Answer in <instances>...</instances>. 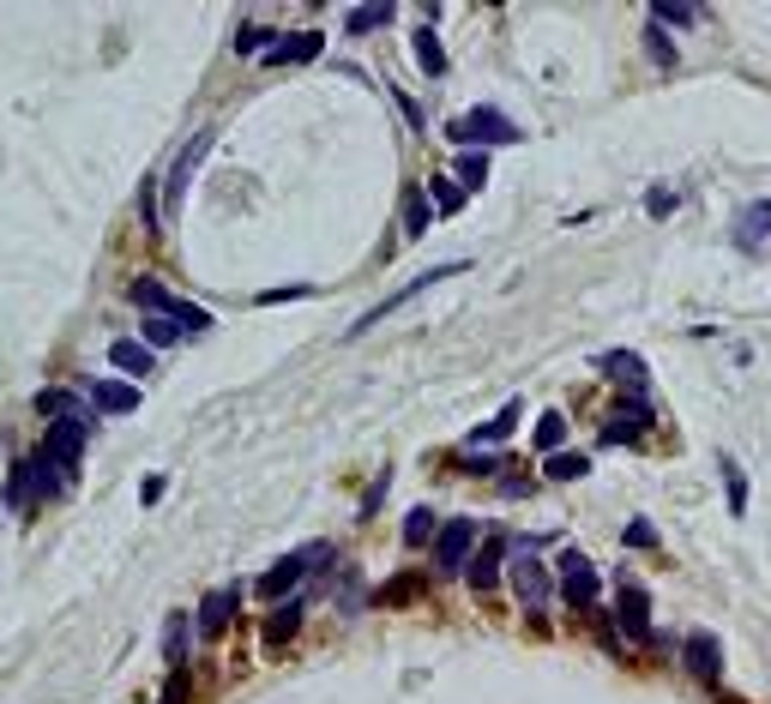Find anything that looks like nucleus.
Here are the masks:
<instances>
[{"label":"nucleus","mask_w":771,"mask_h":704,"mask_svg":"<svg viewBox=\"0 0 771 704\" xmlns=\"http://www.w3.org/2000/svg\"><path fill=\"white\" fill-rule=\"evenodd\" d=\"M519 416H524V398H507V404H500L483 428H471V445H500L512 428H519Z\"/></svg>","instance_id":"nucleus-19"},{"label":"nucleus","mask_w":771,"mask_h":704,"mask_svg":"<svg viewBox=\"0 0 771 704\" xmlns=\"http://www.w3.org/2000/svg\"><path fill=\"white\" fill-rule=\"evenodd\" d=\"M428 223H434L428 193H422V187H405V235L416 241V235H428Z\"/></svg>","instance_id":"nucleus-23"},{"label":"nucleus","mask_w":771,"mask_h":704,"mask_svg":"<svg viewBox=\"0 0 771 704\" xmlns=\"http://www.w3.org/2000/svg\"><path fill=\"white\" fill-rule=\"evenodd\" d=\"M766 235H771V199H754V205L735 217V241H742L747 253H759L766 248Z\"/></svg>","instance_id":"nucleus-17"},{"label":"nucleus","mask_w":771,"mask_h":704,"mask_svg":"<svg viewBox=\"0 0 771 704\" xmlns=\"http://www.w3.org/2000/svg\"><path fill=\"white\" fill-rule=\"evenodd\" d=\"M127 296H133V307H145V313H170V319H182L187 331H211V313L194 307V301H175L170 289L158 284V277H139Z\"/></svg>","instance_id":"nucleus-2"},{"label":"nucleus","mask_w":771,"mask_h":704,"mask_svg":"<svg viewBox=\"0 0 771 704\" xmlns=\"http://www.w3.org/2000/svg\"><path fill=\"white\" fill-rule=\"evenodd\" d=\"M85 398H91L97 416H133L139 410V386H127V379H85Z\"/></svg>","instance_id":"nucleus-10"},{"label":"nucleus","mask_w":771,"mask_h":704,"mask_svg":"<svg viewBox=\"0 0 771 704\" xmlns=\"http://www.w3.org/2000/svg\"><path fill=\"white\" fill-rule=\"evenodd\" d=\"M416 590H422V578H398V584L386 590V602H410V596H416Z\"/></svg>","instance_id":"nucleus-40"},{"label":"nucleus","mask_w":771,"mask_h":704,"mask_svg":"<svg viewBox=\"0 0 771 704\" xmlns=\"http://www.w3.org/2000/svg\"><path fill=\"white\" fill-rule=\"evenodd\" d=\"M458 272H464V260H452V265H434V272H422V277H410V284H405V289H393V296H386V301H374V307H368V313H362V319H356V326H350V338H362V331H374V326H380V319H386V313H398V307H405V301H416V296H422V289H434V284H446V277H458Z\"/></svg>","instance_id":"nucleus-3"},{"label":"nucleus","mask_w":771,"mask_h":704,"mask_svg":"<svg viewBox=\"0 0 771 704\" xmlns=\"http://www.w3.org/2000/svg\"><path fill=\"white\" fill-rule=\"evenodd\" d=\"M428 530H434V518H428V512H410V518H405V542H428Z\"/></svg>","instance_id":"nucleus-37"},{"label":"nucleus","mask_w":771,"mask_h":704,"mask_svg":"<svg viewBox=\"0 0 771 704\" xmlns=\"http://www.w3.org/2000/svg\"><path fill=\"white\" fill-rule=\"evenodd\" d=\"M301 296H314V284H289V289H265L260 307H277V301H301Z\"/></svg>","instance_id":"nucleus-36"},{"label":"nucleus","mask_w":771,"mask_h":704,"mask_svg":"<svg viewBox=\"0 0 771 704\" xmlns=\"http://www.w3.org/2000/svg\"><path fill=\"white\" fill-rule=\"evenodd\" d=\"M458 187H464V193L488 187V151H464V156H458Z\"/></svg>","instance_id":"nucleus-29"},{"label":"nucleus","mask_w":771,"mask_h":704,"mask_svg":"<svg viewBox=\"0 0 771 704\" xmlns=\"http://www.w3.org/2000/svg\"><path fill=\"white\" fill-rule=\"evenodd\" d=\"M555 578H561V596L573 602V608H590L597 602V590H602V578H597V566L579 554V548H567L561 554V566H555Z\"/></svg>","instance_id":"nucleus-6"},{"label":"nucleus","mask_w":771,"mask_h":704,"mask_svg":"<svg viewBox=\"0 0 771 704\" xmlns=\"http://www.w3.org/2000/svg\"><path fill=\"white\" fill-rule=\"evenodd\" d=\"M422 193H428V205H440L446 217H458V211H464V187H458L452 175H434V181H422Z\"/></svg>","instance_id":"nucleus-24"},{"label":"nucleus","mask_w":771,"mask_h":704,"mask_svg":"<svg viewBox=\"0 0 771 704\" xmlns=\"http://www.w3.org/2000/svg\"><path fill=\"white\" fill-rule=\"evenodd\" d=\"M37 410L49 422H91L97 410H91V398H79V391H37ZM97 428V422H91Z\"/></svg>","instance_id":"nucleus-15"},{"label":"nucleus","mask_w":771,"mask_h":704,"mask_svg":"<svg viewBox=\"0 0 771 704\" xmlns=\"http://www.w3.org/2000/svg\"><path fill=\"white\" fill-rule=\"evenodd\" d=\"M320 49H326L320 30H296V37H272V49H260V61L265 66H289V61H314Z\"/></svg>","instance_id":"nucleus-13"},{"label":"nucleus","mask_w":771,"mask_h":704,"mask_svg":"<svg viewBox=\"0 0 771 704\" xmlns=\"http://www.w3.org/2000/svg\"><path fill=\"white\" fill-rule=\"evenodd\" d=\"M627 542H633V548H657V530H651L645 518H633V524H627Z\"/></svg>","instance_id":"nucleus-39"},{"label":"nucleus","mask_w":771,"mask_h":704,"mask_svg":"<svg viewBox=\"0 0 771 704\" xmlns=\"http://www.w3.org/2000/svg\"><path fill=\"white\" fill-rule=\"evenodd\" d=\"M645 211H651V217H669V211H675V187H651V193H645Z\"/></svg>","instance_id":"nucleus-35"},{"label":"nucleus","mask_w":771,"mask_h":704,"mask_svg":"<svg viewBox=\"0 0 771 704\" xmlns=\"http://www.w3.org/2000/svg\"><path fill=\"white\" fill-rule=\"evenodd\" d=\"M543 476H555V482H579V476H590V457L585 452H555V457H543Z\"/></svg>","instance_id":"nucleus-25"},{"label":"nucleus","mask_w":771,"mask_h":704,"mask_svg":"<svg viewBox=\"0 0 771 704\" xmlns=\"http://www.w3.org/2000/svg\"><path fill=\"white\" fill-rule=\"evenodd\" d=\"M393 13H398V7H356V13L344 18V30H350V37H368V30L393 25Z\"/></svg>","instance_id":"nucleus-28"},{"label":"nucleus","mask_w":771,"mask_h":704,"mask_svg":"<svg viewBox=\"0 0 771 704\" xmlns=\"http://www.w3.org/2000/svg\"><path fill=\"white\" fill-rule=\"evenodd\" d=\"M416 61H422V73H434V78L446 73V49H440V37H434V25L416 30Z\"/></svg>","instance_id":"nucleus-27"},{"label":"nucleus","mask_w":771,"mask_h":704,"mask_svg":"<svg viewBox=\"0 0 771 704\" xmlns=\"http://www.w3.org/2000/svg\"><path fill=\"white\" fill-rule=\"evenodd\" d=\"M163 651H170V663L182 668V651H187V614H170V639H163Z\"/></svg>","instance_id":"nucleus-33"},{"label":"nucleus","mask_w":771,"mask_h":704,"mask_svg":"<svg viewBox=\"0 0 771 704\" xmlns=\"http://www.w3.org/2000/svg\"><path fill=\"white\" fill-rule=\"evenodd\" d=\"M718 469H723V488H730V512L742 518V512H747V476H742V464H735V457H718Z\"/></svg>","instance_id":"nucleus-31"},{"label":"nucleus","mask_w":771,"mask_h":704,"mask_svg":"<svg viewBox=\"0 0 771 704\" xmlns=\"http://www.w3.org/2000/svg\"><path fill=\"white\" fill-rule=\"evenodd\" d=\"M645 428H651V410H645V404H627V410H614V416H609V428H602V440H639V433Z\"/></svg>","instance_id":"nucleus-20"},{"label":"nucleus","mask_w":771,"mask_h":704,"mask_svg":"<svg viewBox=\"0 0 771 704\" xmlns=\"http://www.w3.org/2000/svg\"><path fill=\"white\" fill-rule=\"evenodd\" d=\"M476 536H483V524H476V518H452V524H440V542H434V566H440V573H464V566H471V554H476Z\"/></svg>","instance_id":"nucleus-5"},{"label":"nucleus","mask_w":771,"mask_h":704,"mask_svg":"<svg viewBox=\"0 0 771 704\" xmlns=\"http://www.w3.org/2000/svg\"><path fill=\"white\" fill-rule=\"evenodd\" d=\"M139 500H145V506H158V500H163V476H151V482H139Z\"/></svg>","instance_id":"nucleus-43"},{"label":"nucleus","mask_w":771,"mask_h":704,"mask_svg":"<svg viewBox=\"0 0 771 704\" xmlns=\"http://www.w3.org/2000/svg\"><path fill=\"white\" fill-rule=\"evenodd\" d=\"M602 374H614L627 391H645V362L633 350H609V355H602Z\"/></svg>","instance_id":"nucleus-22"},{"label":"nucleus","mask_w":771,"mask_h":704,"mask_svg":"<svg viewBox=\"0 0 771 704\" xmlns=\"http://www.w3.org/2000/svg\"><path fill=\"white\" fill-rule=\"evenodd\" d=\"M500 566H507V542H483V554H471V566H464V578H471L476 590H495L500 584Z\"/></svg>","instance_id":"nucleus-18"},{"label":"nucleus","mask_w":771,"mask_h":704,"mask_svg":"<svg viewBox=\"0 0 771 704\" xmlns=\"http://www.w3.org/2000/svg\"><path fill=\"white\" fill-rule=\"evenodd\" d=\"M206 151H211V133H194V144H187L182 156H175V169H170V181H163V193H170V211L187 199V181H194V169L206 163Z\"/></svg>","instance_id":"nucleus-12"},{"label":"nucleus","mask_w":771,"mask_h":704,"mask_svg":"<svg viewBox=\"0 0 771 704\" xmlns=\"http://www.w3.org/2000/svg\"><path fill=\"white\" fill-rule=\"evenodd\" d=\"M296 626H301V602H284V608H277L272 620H265V644L277 651V644H284L289 632H296Z\"/></svg>","instance_id":"nucleus-30"},{"label":"nucleus","mask_w":771,"mask_h":704,"mask_svg":"<svg viewBox=\"0 0 771 704\" xmlns=\"http://www.w3.org/2000/svg\"><path fill=\"white\" fill-rule=\"evenodd\" d=\"M561 445H567V416H561V410H549V416L536 422V452H543V457H555Z\"/></svg>","instance_id":"nucleus-26"},{"label":"nucleus","mask_w":771,"mask_h":704,"mask_svg":"<svg viewBox=\"0 0 771 704\" xmlns=\"http://www.w3.org/2000/svg\"><path fill=\"white\" fill-rule=\"evenodd\" d=\"M158 175H145V187H139V217H145V235H163V211H158Z\"/></svg>","instance_id":"nucleus-32"},{"label":"nucleus","mask_w":771,"mask_h":704,"mask_svg":"<svg viewBox=\"0 0 771 704\" xmlns=\"http://www.w3.org/2000/svg\"><path fill=\"white\" fill-rule=\"evenodd\" d=\"M187 692H194V668H175V675H170V687H163V699H158V704H187Z\"/></svg>","instance_id":"nucleus-34"},{"label":"nucleus","mask_w":771,"mask_h":704,"mask_svg":"<svg viewBox=\"0 0 771 704\" xmlns=\"http://www.w3.org/2000/svg\"><path fill=\"white\" fill-rule=\"evenodd\" d=\"M187 338V326L182 319H170V313H145V350H170V343H182Z\"/></svg>","instance_id":"nucleus-21"},{"label":"nucleus","mask_w":771,"mask_h":704,"mask_svg":"<svg viewBox=\"0 0 771 704\" xmlns=\"http://www.w3.org/2000/svg\"><path fill=\"white\" fill-rule=\"evenodd\" d=\"M512 590H519V602H524L531 614L549 608V566L536 561V548H531V542L512 548Z\"/></svg>","instance_id":"nucleus-4"},{"label":"nucleus","mask_w":771,"mask_h":704,"mask_svg":"<svg viewBox=\"0 0 771 704\" xmlns=\"http://www.w3.org/2000/svg\"><path fill=\"white\" fill-rule=\"evenodd\" d=\"M236 608H241V590L236 584L211 590V596L199 602V639H223V632H229V620H236Z\"/></svg>","instance_id":"nucleus-11"},{"label":"nucleus","mask_w":771,"mask_h":704,"mask_svg":"<svg viewBox=\"0 0 771 704\" xmlns=\"http://www.w3.org/2000/svg\"><path fill=\"white\" fill-rule=\"evenodd\" d=\"M386 482H393V476H380V482H374V488H368V500H362V512H374V506H380V500H386Z\"/></svg>","instance_id":"nucleus-44"},{"label":"nucleus","mask_w":771,"mask_h":704,"mask_svg":"<svg viewBox=\"0 0 771 704\" xmlns=\"http://www.w3.org/2000/svg\"><path fill=\"white\" fill-rule=\"evenodd\" d=\"M260 42H272V37H265V30H253V25H248V30H241V37H236V49H241V54H260Z\"/></svg>","instance_id":"nucleus-42"},{"label":"nucleus","mask_w":771,"mask_h":704,"mask_svg":"<svg viewBox=\"0 0 771 704\" xmlns=\"http://www.w3.org/2000/svg\"><path fill=\"white\" fill-rule=\"evenodd\" d=\"M651 54H657V61H663V66L675 61V42H669V37H663V30H657V25H651Z\"/></svg>","instance_id":"nucleus-41"},{"label":"nucleus","mask_w":771,"mask_h":704,"mask_svg":"<svg viewBox=\"0 0 771 704\" xmlns=\"http://www.w3.org/2000/svg\"><path fill=\"white\" fill-rule=\"evenodd\" d=\"M109 362H115L121 374H133V379H151V367H158V350H145L139 338H115V343H109Z\"/></svg>","instance_id":"nucleus-16"},{"label":"nucleus","mask_w":771,"mask_h":704,"mask_svg":"<svg viewBox=\"0 0 771 704\" xmlns=\"http://www.w3.org/2000/svg\"><path fill=\"white\" fill-rule=\"evenodd\" d=\"M681 656H687V675H699V680H718L723 675V644L711 639V632H687Z\"/></svg>","instance_id":"nucleus-14"},{"label":"nucleus","mask_w":771,"mask_h":704,"mask_svg":"<svg viewBox=\"0 0 771 704\" xmlns=\"http://www.w3.org/2000/svg\"><path fill=\"white\" fill-rule=\"evenodd\" d=\"M446 139L452 144H464V151H476V144H519L524 133H519V121H507L500 109H464V115H452L446 121Z\"/></svg>","instance_id":"nucleus-1"},{"label":"nucleus","mask_w":771,"mask_h":704,"mask_svg":"<svg viewBox=\"0 0 771 704\" xmlns=\"http://www.w3.org/2000/svg\"><path fill=\"white\" fill-rule=\"evenodd\" d=\"M91 422H49V445L42 452L61 464V476H79V452H85V440H91Z\"/></svg>","instance_id":"nucleus-8"},{"label":"nucleus","mask_w":771,"mask_h":704,"mask_svg":"<svg viewBox=\"0 0 771 704\" xmlns=\"http://www.w3.org/2000/svg\"><path fill=\"white\" fill-rule=\"evenodd\" d=\"M614 620H621L627 639H651V596H645L639 584H627V578L614 590Z\"/></svg>","instance_id":"nucleus-9"},{"label":"nucleus","mask_w":771,"mask_h":704,"mask_svg":"<svg viewBox=\"0 0 771 704\" xmlns=\"http://www.w3.org/2000/svg\"><path fill=\"white\" fill-rule=\"evenodd\" d=\"M657 25H693V18H699V13H693V7H657Z\"/></svg>","instance_id":"nucleus-38"},{"label":"nucleus","mask_w":771,"mask_h":704,"mask_svg":"<svg viewBox=\"0 0 771 704\" xmlns=\"http://www.w3.org/2000/svg\"><path fill=\"white\" fill-rule=\"evenodd\" d=\"M332 561V548L314 542V548H301V554H289V561H277L272 573L260 578V596H284V590H296L301 578H308V566H326Z\"/></svg>","instance_id":"nucleus-7"}]
</instances>
